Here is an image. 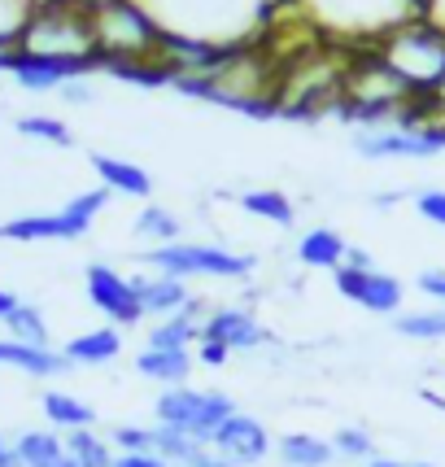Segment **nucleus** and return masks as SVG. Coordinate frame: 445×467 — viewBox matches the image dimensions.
Listing matches in <instances>:
<instances>
[{"label": "nucleus", "mask_w": 445, "mask_h": 467, "mask_svg": "<svg viewBox=\"0 0 445 467\" xmlns=\"http://www.w3.org/2000/svg\"><path fill=\"white\" fill-rule=\"evenodd\" d=\"M210 450L227 459V463L236 467H258L271 454V432H266L263 420H254V415H244L236 410L232 420H222V428L210 437Z\"/></svg>", "instance_id": "obj_13"}, {"label": "nucleus", "mask_w": 445, "mask_h": 467, "mask_svg": "<svg viewBox=\"0 0 445 467\" xmlns=\"http://www.w3.org/2000/svg\"><path fill=\"white\" fill-rule=\"evenodd\" d=\"M380 61L410 92H432L445 79V31L428 18H406L398 26H388L380 40L371 44Z\"/></svg>", "instance_id": "obj_4"}, {"label": "nucleus", "mask_w": 445, "mask_h": 467, "mask_svg": "<svg viewBox=\"0 0 445 467\" xmlns=\"http://www.w3.org/2000/svg\"><path fill=\"white\" fill-rule=\"evenodd\" d=\"M424 18L437 22V26L445 31V0H424Z\"/></svg>", "instance_id": "obj_39"}, {"label": "nucleus", "mask_w": 445, "mask_h": 467, "mask_svg": "<svg viewBox=\"0 0 445 467\" xmlns=\"http://www.w3.org/2000/svg\"><path fill=\"white\" fill-rule=\"evenodd\" d=\"M26 14H31L26 0H0V57L18 44L22 26H26Z\"/></svg>", "instance_id": "obj_32"}, {"label": "nucleus", "mask_w": 445, "mask_h": 467, "mask_svg": "<svg viewBox=\"0 0 445 467\" xmlns=\"http://www.w3.org/2000/svg\"><path fill=\"white\" fill-rule=\"evenodd\" d=\"M18 302H22V297H14L9 288H0V324H5V319H9L14 310H18Z\"/></svg>", "instance_id": "obj_41"}, {"label": "nucleus", "mask_w": 445, "mask_h": 467, "mask_svg": "<svg viewBox=\"0 0 445 467\" xmlns=\"http://www.w3.org/2000/svg\"><path fill=\"white\" fill-rule=\"evenodd\" d=\"M393 327L410 337V341H445V306H432V310H410V315H398Z\"/></svg>", "instance_id": "obj_29"}, {"label": "nucleus", "mask_w": 445, "mask_h": 467, "mask_svg": "<svg viewBox=\"0 0 445 467\" xmlns=\"http://www.w3.org/2000/svg\"><path fill=\"white\" fill-rule=\"evenodd\" d=\"M0 467H22V459H18V450L9 446L5 437H0Z\"/></svg>", "instance_id": "obj_42"}, {"label": "nucleus", "mask_w": 445, "mask_h": 467, "mask_svg": "<svg viewBox=\"0 0 445 467\" xmlns=\"http://www.w3.org/2000/svg\"><path fill=\"white\" fill-rule=\"evenodd\" d=\"M109 446H114V454H153V428L119 424L109 432Z\"/></svg>", "instance_id": "obj_33"}, {"label": "nucleus", "mask_w": 445, "mask_h": 467, "mask_svg": "<svg viewBox=\"0 0 445 467\" xmlns=\"http://www.w3.org/2000/svg\"><path fill=\"white\" fill-rule=\"evenodd\" d=\"M140 5L162 22V31L236 48L263 36L280 0H140Z\"/></svg>", "instance_id": "obj_2"}, {"label": "nucleus", "mask_w": 445, "mask_h": 467, "mask_svg": "<svg viewBox=\"0 0 445 467\" xmlns=\"http://www.w3.org/2000/svg\"><path fill=\"white\" fill-rule=\"evenodd\" d=\"M415 210H419V219H428L432 227H445V188L415 192Z\"/></svg>", "instance_id": "obj_34"}, {"label": "nucleus", "mask_w": 445, "mask_h": 467, "mask_svg": "<svg viewBox=\"0 0 445 467\" xmlns=\"http://www.w3.org/2000/svg\"><path fill=\"white\" fill-rule=\"evenodd\" d=\"M18 136L26 140H44V144H57V149H70L75 136H70V127L53 114H22L18 119Z\"/></svg>", "instance_id": "obj_30"}, {"label": "nucleus", "mask_w": 445, "mask_h": 467, "mask_svg": "<svg viewBox=\"0 0 445 467\" xmlns=\"http://www.w3.org/2000/svg\"><path fill=\"white\" fill-rule=\"evenodd\" d=\"M92 36H97L101 70H109V66H131V61L158 57L162 22L153 18L140 0H109L101 9H92Z\"/></svg>", "instance_id": "obj_5"}, {"label": "nucleus", "mask_w": 445, "mask_h": 467, "mask_svg": "<svg viewBox=\"0 0 445 467\" xmlns=\"http://www.w3.org/2000/svg\"><path fill=\"white\" fill-rule=\"evenodd\" d=\"M75 5H79V9H88V14H92V9H101V5H109V0H75Z\"/></svg>", "instance_id": "obj_46"}, {"label": "nucleus", "mask_w": 445, "mask_h": 467, "mask_svg": "<svg viewBox=\"0 0 445 467\" xmlns=\"http://www.w3.org/2000/svg\"><path fill=\"white\" fill-rule=\"evenodd\" d=\"M188 467H236V463H227V459H219L214 450H205L202 459H197V463H188Z\"/></svg>", "instance_id": "obj_44"}, {"label": "nucleus", "mask_w": 445, "mask_h": 467, "mask_svg": "<svg viewBox=\"0 0 445 467\" xmlns=\"http://www.w3.org/2000/svg\"><path fill=\"white\" fill-rule=\"evenodd\" d=\"M57 97H61L66 105H88V101H92V88H88V79H70V83H66V88L57 92Z\"/></svg>", "instance_id": "obj_37"}, {"label": "nucleus", "mask_w": 445, "mask_h": 467, "mask_svg": "<svg viewBox=\"0 0 445 467\" xmlns=\"http://www.w3.org/2000/svg\"><path fill=\"white\" fill-rule=\"evenodd\" d=\"M18 53H36V57H57V61H83V66H97V36H92V14L79 9L75 0H53L26 14L22 26Z\"/></svg>", "instance_id": "obj_3"}, {"label": "nucleus", "mask_w": 445, "mask_h": 467, "mask_svg": "<svg viewBox=\"0 0 445 467\" xmlns=\"http://www.w3.org/2000/svg\"><path fill=\"white\" fill-rule=\"evenodd\" d=\"M0 367H14L22 376H36V380H53L70 371V358L53 346H26L14 337H0Z\"/></svg>", "instance_id": "obj_15"}, {"label": "nucleus", "mask_w": 445, "mask_h": 467, "mask_svg": "<svg viewBox=\"0 0 445 467\" xmlns=\"http://www.w3.org/2000/svg\"><path fill=\"white\" fill-rule=\"evenodd\" d=\"M92 171H97V180L101 188H109L114 197H153V180H149V171L136 162H127V158H114V153H92Z\"/></svg>", "instance_id": "obj_17"}, {"label": "nucleus", "mask_w": 445, "mask_h": 467, "mask_svg": "<svg viewBox=\"0 0 445 467\" xmlns=\"http://www.w3.org/2000/svg\"><path fill=\"white\" fill-rule=\"evenodd\" d=\"M275 459L284 467H332L336 450H332V441L315 437V432H288V437L275 441Z\"/></svg>", "instance_id": "obj_22"}, {"label": "nucleus", "mask_w": 445, "mask_h": 467, "mask_svg": "<svg viewBox=\"0 0 445 467\" xmlns=\"http://www.w3.org/2000/svg\"><path fill=\"white\" fill-rule=\"evenodd\" d=\"M332 285L341 297H349L354 306H363L371 315H402V302H406V285L398 275H388L380 266H349L341 263L332 271Z\"/></svg>", "instance_id": "obj_10"}, {"label": "nucleus", "mask_w": 445, "mask_h": 467, "mask_svg": "<svg viewBox=\"0 0 445 467\" xmlns=\"http://www.w3.org/2000/svg\"><path fill=\"white\" fill-rule=\"evenodd\" d=\"M131 232H136V241H144L149 249H158V244H175L183 236V223L175 210H166V205H144L140 214H136V223H131Z\"/></svg>", "instance_id": "obj_25"}, {"label": "nucleus", "mask_w": 445, "mask_h": 467, "mask_svg": "<svg viewBox=\"0 0 445 467\" xmlns=\"http://www.w3.org/2000/svg\"><path fill=\"white\" fill-rule=\"evenodd\" d=\"M144 263L162 275L175 280H249L258 258L254 254H236V249H222V244H197V241H175V244H158V249H144Z\"/></svg>", "instance_id": "obj_6"}, {"label": "nucleus", "mask_w": 445, "mask_h": 467, "mask_svg": "<svg viewBox=\"0 0 445 467\" xmlns=\"http://www.w3.org/2000/svg\"><path fill=\"white\" fill-rule=\"evenodd\" d=\"M332 450H336V459H354V463L376 459V441H371V432L358 424L336 428V432H332Z\"/></svg>", "instance_id": "obj_31"}, {"label": "nucleus", "mask_w": 445, "mask_h": 467, "mask_svg": "<svg viewBox=\"0 0 445 467\" xmlns=\"http://www.w3.org/2000/svg\"><path fill=\"white\" fill-rule=\"evenodd\" d=\"M70 367H105L114 363L122 354V327L105 324V327H92V332H79V337H70L66 349H61Z\"/></svg>", "instance_id": "obj_19"}, {"label": "nucleus", "mask_w": 445, "mask_h": 467, "mask_svg": "<svg viewBox=\"0 0 445 467\" xmlns=\"http://www.w3.org/2000/svg\"><path fill=\"white\" fill-rule=\"evenodd\" d=\"M419 293H428L432 302L445 306V271H424L419 275Z\"/></svg>", "instance_id": "obj_36"}, {"label": "nucleus", "mask_w": 445, "mask_h": 467, "mask_svg": "<svg viewBox=\"0 0 445 467\" xmlns=\"http://www.w3.org/2000/svg\"><path fill=\"white\" fill-rule=\"evenodd\" d=\"M205 450L197 437H188V432H180V428H166V424H153V454L158 459H166L171 467H188V463H197Z\"/></svg>", "instance_id": "obj_26"}, {"label": "nucleus", "mask_w": 445, "mask_h": 467, "mask_svg": "<svg viewBox=\"0 0 445 467\" xmlns=\"http://www.w3.org/2000/svg\"><path fill=\"white\" fill-rule=\"evenodd\" d=\"M363 467H432V463H424V459H410V463L406 459H367Z\"/></svg>", "instance_id": "obj_40"}, {"label": "nucleus", "mask_w": 445, "mask_h": 467, "mask_svg": "<svg viewBox=\"0 0 445 467\" xmlns=\"http://www.w3.org/2000/svg\"><path fill=\"white\" fill-rule=\"evenodd\" d=\"M83 288H88V302L101 310L114 327H136L144 319L140 293H136V280H127L119 266L109 263H88L83 271Z\"/></svg>", "instance_id": "obj_11"}, {"label": "nucleus", "mask_w": 445, "mask_h": 467, "mask_svg": "<svg viewBox=\"0 0 445 467\" xmlns=\"http://www.w3.org/2000/svg\"><path fill=\"white\" fill-rule=\"evenodd\" d=\"M280 57L266 48L263 40L236 44L219 70L197 75V79H175L171 88L192 97V101L219 105V109H236L249 119H275L280 114Z\"/></svg>", "instance_id": "obj_1"}, {"label": "nucleus", "mask_w": 445, "mask_h": 467, "mask_svg": "<svg viewBox=\"0 0 445 467\" xmlns=\"http://www.w3.org/2000/svg\"><path fill=\"white\" fill-rule=\"evenodd\" d=\"M136 280V293H140V306H144V319H171V315H180L183 306H188V280H175V275H162V271H153V275H131Z\"/></svg>", "instance_id": "obj_16"}, {"label": "nucleus", "mask_w": 445, "mask_h": 467, "mask_svg": "<svg viewBox=\"0 0 445 467\" xmlns=\"http://www.w3.org/2000/svg\"><path fill=\"white\" fill-rule=\"evenodd\" d=\"M349 254V241L332 227H310L297 236V263L310 266V271H336Z\"/></svg>", "instance_id": "obj_21"}, {"label": "nucleus", "mask_w": 445, "mask_h": 467, "mask_svg": "<svg viewBox=\"0 0 445 467\" xmlns=\"http://www.w3.org/2000/svg\"><path fill=\"white\" fill-rule=\"evenodd\" d=\"M345 263H349V266H376V263H371V254H367V249H354V244H349Z\"/></svg>", "instance_id": "obj_43"}, {"label": "nucleus", "mask_w": 445, "mask_h": 467, "mask_svg": "<svg viewBox=\"0 0 445 467\" xmlns=\"http://www.w3.org/2000/svg\"><path fill=\"white\" fill-rule=\"evenodd\" d=\"M5 332H9L14 341H26V346H53L48 319H44L40 306H31V302H18V310L5 319Z\"/></svg>", "instance_id": "obj_28"}, {"label": "nucleus", "mask_w": 445, "mask_h": 467, "mask_svg": "<svg viewBox=\"0 0 445 467\" xmlns=\"http://www.w3.org/2000/svg\"><path fill=\"white\" fill-rule=\"evenodd\" d=\"M61 437H66V450H70L75 467H109L114 463V446H109V437H101L97 428H75V432H61Z\"/></svg>", "instance_id": "obj_27"}, {"label": "nucleus", "mask_w": 445, "mask_h": 467, "mask_svg": "<svg viewBox=\"0 0 445 467\" xmlns=\"http://www.w3.org/2000/svg\"><path fill=\"white\" fill-rule=\"evenodd\" d=\"M109 188H92V192H79V197H70V202L53 210V214H22V219H9V223H0V236L5 241H83L88 236V227L97 223V214H101L105 205H109Z\"/></svg>", "instance_id": "obj_8"}, {"label": "nucleus", "mask_w": 445, "mask_h": 467, "mask_svg": "<svg viewBox=\"0 0 445 467\" xmlns=\"http://www.w3.org/2000/svg\"><path fill=\"white\" fill-rule=\"evenodd\" d=\"M202 337L227 346L232 354H249V349H263L266 341H271V332L258 324V315H254L249 306H214V310L205 315Z\"/></svg>", "instance_id": "obj_14"}, {"label": "nucleus", "mask_w": 445, "mask_h": 467, "mask_svg": "<svg viewBox=\"0 0 445 467\" xmlns=\"http://www.w3.org/2000/svg\"><path fill=\"white\" fill-rule=\"evenodd\" d=\"M44 420L57 428V432H75V428H97V410L88 407L75 393H61V389H48L40 398Z\"/></svg>", "instance_id": "obj_23"}, {"label": "nucleus", "mask_w": 445, "mask_h": 467, "mask_svg": "<svg viewBox=\"0 0 445 467\" xmlns=\"http://www.w3.org/2000/svg\"><path fill=\"white\" fill-rule=\"evenodd\" d=\"M0 70L18 83L22 92H61L70 79H88L97 75V66H83V61H57V57H36V53H18L9 48L0 57Z\"/></svg>", "instance_id": "obj_12"}, {"label": "nucleus", "mask_w": 445, "mask_h": 467, "mask_svg": "<svg viewBox=\"0 0 445 467\" xmlns=\"http://www.w3.org/2000/svg\"><path fill=\"white\" fill-rule=\"evenodd\" d=\"M109 467H171V463L158 459V454H114V463Z\"/></svg>", "instance_id": "obj_38"}, {"label": "nucleus", "mask_w": 445, "mask_h": 467, "mask_svg": "<svg viewBox=\"0 0 445 467\" xmlns=\"http://www.w3.org/2000/svg\"><path fill=\"white\" fill-rule=\"evenodd\" d=\"M363 158H437L445 153V127L437 122H393V127H363L354 136Z\"/></svg>", "instance_id": "obj_9"}, {"label": "nucleus", "mask_w": 445, "mask_h": 467, "mask_svg": "<svg viewBox=\"0 0 445 467\" xmlns=\"http://www.w3.org/2000/svg\"><path fill=\"white\" fill-rule=\"evenodd\" d=\"M236 398H227L222 389H192V385H175L162 389L158 402H153V415L158 424L180 428L188 437H197L202 446H210V437L222 428V420L236 415Z\"/></svg>", "instance_id": "obj_7"}, {"label": "nucleus", "mask_w": 445, "mask_h": 467, "mask_svg": "<svg viewBox=\"0 0 445 467\" xmlns=\"http://www.w3.org/2000/svg\"><path fill=\"white\" fill-rule=\"evenodd\" d=\"M197 358H202L205 367H222L227 358H232V349L219 346V341H205V337H202V341H197Z\"/></svg>", "instance_id": "obj_35"}, {"label": "nucleus", "mask_w": 445, "mask_h": 467, "mask_svg": "<svg viewBox=\"0 0 445 467\" xmlns=\"http://www.w3.org/2000/svg\"><path fill=\"white\" fill-rule=\"evenodd\" d=\"M14 450H18L22 467H75L70 450H66V437L57 428H26L14 441Z\"/></svg>", "instance_id": "obj_20"}, {"label": "nucleus", "mask_w": 445, "mask_h": 467, "mask_svg": "<svg viewBox=\"0 0 445 467\" xmlns=\"http://www.w3.org/2000/svg\"><path fill=\"white\" fill-rule=\"evenodd\" d=\"M398 202H402V192H380V197H371V205H376V210H393Z\"/></svg>", "instance_id": "obj_45"}, {"label": "nucleus", "mask_w": 445, "mask_h": 467, "mask_svg": "<svg viewBox=\"0 0 445 467\" xmlns=\"http://www.w3.org/2000/svg\"><path fill=\"white\" fill-rule=\"evenodd\" d=\"M241 210L249 219H263L271 227H293L297 223V210H293V197L280 192V188H249L241 192Z\"/></svg>", "instance_id": "obj_24"}, {"label": "nucleus", "mask_w": 445, "mask_h": 467, "mask_svg": "<svg viewBox=\"0 0 445 467\" xmlns=\"http://www.w3.org/2000/svg\"><path fill=\"white\" fill-rule=\"evenodd\" d=\"M192 367H197V354H192V349H149L144 346L140 354H136V371L162 389L188 385Z\"/></svg>", "instance_id": "obj_18"}]
</instances>
